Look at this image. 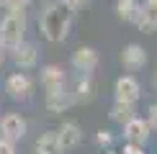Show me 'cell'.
<instances>
[{
	"mask_svg": "<svg viewBox=\"0 0 157 154\" xmlns=\"http://www.w3.org/2000/svg\"><path fill=\"white\" fill-rule=\"evenodd\" d=\"M72 16L75 13L67 5H62V0L59 3H52L41 13V18H39V28H41L44 38L47 41H64L70 28H72Z\"/></svg>",
	"mask_w": 157,
	"mask_h": 154,
	"instance_id": "1",
	"label": "cell"
},
{
	"mask_svg": "<svg viewBox=\"0 0 157 154\" xmlns=\"http://www.w3.org/2000/svg\"><path fill=\"white\" fill-rule=\"evenodd\" d=\"M26 34V10H8L0 21V46L13 51L23 44Z\"/></svg>",
	"mask_w": 157,
	"mask_h": 154,
	"instance_id": "2",
	"label": "cell"
},
{
	"mask_svg": "<svg viewBox=\"0 0 157 154\" xmlns=\"http://www.w3.org/2000/svg\"><path fill=\"white\" fill-rule=\"evenodd\" d=\"M113 98L116 103H134L142 98V85H139V80L132 75H124L116 80V85H113Z\"/></svg>",
	"mask_w": 157,
	"mask_h": 154,
	"instance_id": "3",
	"label": "cell"
},
{
	"mask_svg": "<svg viewBox=\"0 0 157 154\" xmlns=\"http://www.w3.org/2000/svg\"><path fill=\"white\" fill-rule=\"evenodd\" d=\"M26 128H29V123H26L23 116L18 113H5L3 118H0V139H8V141H21L26 136Z\"/></svg>",
	"mask_w": 157,
	"mask_h": 154,
	"instance_id": "4",
	"label": "cell"
},
{
	"mask_svg": "<svg viewBox=\"0 0 157 154\" xmlns=\"http://www.w3.org/2000/svg\"><path fill=\"white\" fill-rule=\"evenodd\" d=\"M31 90H34V82L26 72H16L5 80V93L10 95L13 100H26L31 98Z\"/></svg>",
	"mask_w": 157,
	"mask_h": 154,
	"instance_id": "5",
	"label": "cell"
},
{
	"mask_svg": "<svg viewBox=\"0 0 157 154\" xmlns=\"http://www.w3.org/2000/svg\"><path fill=\"white\" fill-rule=\"evenodd\" d=\"M149 131H152L149 121H144V118L136 116L134 121H129V123L124 126V139H126L129 144H134V146H144L149 141Z\"/></svg>",
	"mask_w": 157,
	"mask_h": 154,
	"instance_id": "6",
	"label": "cell"
},
{
	"mask_svg": "<svg viewBox=\"0 0 157 154\" xmlns=\"http://www.w3.org/2000/svg\"><path fill=\"white\" fill-rule=\"evenodd\" d=\"M121 64H124V69H129V72L144 69L147 67V51H144V46H139V44H126V46L121 49Z\"/></svg>",
	"mask_w": 157,
	"mask_h": 154,
	"instance_id": "7",
	"label": "cell"
},
{
	"mask_svg": "<svg viewBox=\"0 0 157 154\" xmlns=\"http://www.w3.org/2000/svg\"><path fill=\"white\" fill-rule=\"evenodd\" d=\"M41 85L47 93H57V90H64L67 87V75H64V69L59 64H47V67H41Z\"/></svg>",
	"mask_w": 157,
	"mask_h": 154,
	"instance_id": "8",
	"label": "cell"
},
{
	"mask_svg": "<svg viewBox=\"0 0 157 154\" xmlns=\"http://www.w3.org/2000/svg\"><path fill=\"white\" fill-rule=\"evenodd\" d=\"M70 64H72L77 72L88 75V72H93L98 67V51L93 46H77L72 51V57H70Z\"/></svg>",
	"mask_w": 157,
	"mask_h": 154,
	"instance_id": "9",
	"label": "cell"
},
{
	"mask_svg": "<svg viewBox=\"0 0 157 154\" xmlns=\"http://www.w3.org/2000/svg\"><path fill=\"white\" fill-rule=\"evenodd\" d=\"M13 62H16L21 69L36 67V62H39V49H36V44L23 41L21 46H16V49H13Z\"/></svg>",
	"mask_w": 157,
	"mask_h": 154,
	"instance_id": "10",
	"label": "cell"
},
{
	"mask_svg": "<svg viewBox=\"0 0 157 154\" xmlns=\"http://www.w3.org/2000/svg\"><path fill=\"white\" fill-rule=\"evenodd\" d=\"M57 134H59V141H62L64 152H67V149H75V146L82 141V131H80V126H77L75 121H64V123L57 128Z\"/></svg>",
	"mask_w": 157,
	"mask_h": 154,
	"instance_id": "11",
	"label": "cell"
},
{
	"mask_svg": "<svg viewBox=\"0 0 157 154\" xmlns=\"http://www.w3.org/2000/svg\"><path fill=\"white\" fill-rule=\"evenodd\" d=\"M75 103V93L72 90H57V93H47V108L52 113H62V111H67L70 105Z\"/></svg>",
	"mask_w": 157,
	"mask_h": 154,
	"instance_id": "12",
	"label": "cell"
},
{
	"mask_svg": "<svg viewBox=\"0 0 157 154\" xmlns=\"http://www.w3.org/2000/svg\"><path fill=\"white\" fill-rule=\"evenodd\" d=\"M62 152H64V146H62L57 131H47L36 139V154H62Z\"/></svg>",
	"mask_w": 157,
	"mask_h": 154,
	"instance_id": "13",
	"label": "cell"
},
{
	"mask_svg": "<svg viewBox=\"0 0 157 154\" xmlns=\"http://www.w3.org/2000/svg\"><path fill=\"white\" fill-rule=\"evenodd\" d=\"M142 8L144 5L139 0H116V16L121 21H129V23H136L142 16Z\"/></svg>",
	"mask_w": 157,
	"mask_h": 154,
	"instance_id": "14",
	"label": "cell"
},
{
	"mask_svg": "<svg viewBox=\"0 0 157 154\" xmlns=\"http://www.w3.org/2000/svg\"><path fill=\"white\" fill-rule=\"evenodd\" d=\"M111 121H116V123L126 126L129 121L136 118V108L132 105V103H113V108H111Z\"/></svg>",
	"mask_w": 157,
	"mask_h": 154,
	"instance_id": "15",
	"label": "cell"
},
{
	"mask_svg": "<svg viewBox=\"0 0 157 154\" xmlns=\"http://www.w3.org/2000/svg\"><path fill=\"white\" fill-rule=\"evenodd\" d=\"M136 26H139V31H144V34H155V31H157V8L144 5L139 21H136Z\"/></svg>",
	"mask_w": 157,
	"mask_h": 154,
	"instance_id": "16",
	"label": "cell"
},
{
	"mask_svg": "<svg viewBox=\"0 0 157 154\" xmlns=\"http://www.w3.org/2000/svg\"><path fill=\"white\" fill-rule=\"evenodd\" d=\"M90 98H93V82H90V77H88V75H82V80L77 82V87H75V100L88 103Z\"/></svg>",
	"mask_w": 157,
	"mask_h": 154,
	"instance_id": "17",
	"label": "cell"
},
{
	"mask_svg": "<svg viewBox=\"0 0 157 154\" xmlns=\"http://www.w3.org/2000/svg\"><path fill=\"white\" fill-rule=\"evenodd\" d=\"M88 3H90V0H62V5H67L72 13H75V10H80L82 5H88Z\"/></svg>",
	"mask_w": 157,
	"mask_h": 154,
	"instance_id": "18",
	"label": "cell"
},
{
	"mask_svg": "<svg viewBox=\"0 0 157 154\" xmlns=\"http://www.w3.org/2000/svg\"><path fill=\"white\" fill-rule=\"evenodd\" d=\"M147 121H149V126L157 131V103H152V105H149V111H147Z\"/></svg>",
	"mask_w": 157,
	"mask_h": 154,
	"instance_id": "19",
	"label": "cell"
},
{
	"mask_svg": "<svg viewBox=\"0 0 157 154\" xmlns=\"http://www.w3.org/2000/svg\"><path fill=\"white\" fill-rule=\"evenodd\" d=\"M26 5H29V0H8L5 8L8 10H26Z\"/></svg>",
	"mask_w": 157,
	"mask_h": 154,
	"instance_id": "20",
	"label": "cell"
},
{
	"mask_svg": "<svg viewBox=\"0 0 157 154\" xmlns=\"http://www.w3.org/2000/svg\"><path fill=\"white\" fill-rule=\"evenodd\" d=\"M0 154H16V144L8 139H0Z\"/></svg>",
	"mask_w": 157,
	"mask_h": 154,
	"instance_id": "21",
	"label": "cell"
},
{
	"mask_svg": "<svg viewBox=\"0 0 157 154\" xmlns=\"http://www.w3.org/2000/svg\"><path fill=\"white\" fill-rule=\"evenodd\" d=\"M98 144H111V134L108 131H98Z\"/></svg>",
	"mask_w": 157,
	"mask_h": 154,
	"instance_id": "22",
	"label": "cell"
},
{
	"mask_svg": "<svg viewBox=\"0 0 157 154\" xmlns=\"http://www.w3.org/2000/svg\"><path fill=\"white\" fill-rule=\"evenodd\" d=\"M124 154H139V146H134V144H129L126 149H124Z\"/></svg>",
	"mask_w": 157,
	"mask_h": 154,
	"instance_id": "23",
	"label": "cell"
},
{
	"mask_svg": "<svg viewBox=\"0 0 157 154\" xmlns=\"http://www.w3.org/2000/svg\"><path fill=\"white\" fill-rule=\"evenodd\" d=\"M3 62H5V49L0 46V67H3Z\"/></svg>",
	"mask_w": 157,
	"mask_h": 154,
	"instance_id": "24",
	"label": "cell"
},
{
	"mask_svg": "<svg viewBox=\"0 0 157 154\" xmlns=\"http://www.w3.org/2000/svg\"><path fill=\"white\" fill-rule=\"evenodd\" d=\"M144 5H149V8H157V0H144Z\"/></svg>",
	"mask_w": 157,
	"mask_h": 154,
	"instance_id": "25",
	"label": "cell"
},
{
	"mask_svg": "<svg viewBox=\"0 0 157 154\" xmlns=\"http://www.w3.org/2000/svg\"><path fill=\"white\" fill-rule=\"evenodd\" d=\"M5 3H8V0H0V5H5Z\"/></svg>",
	"mask_w": 157,
	"mask_h": 154,
	"instance_id": "26",
	"label": "cell"
},
{
	"mask_svg": "<svg viewBox=\"0 0 157 154\" xmlns=\"http://www.w3.org/2000/svg\"><path fill=\"white\" fill-rule=\"evenodd\" d=\"M155 85H157V72H155Z\"/></svg>",
	"mask_w": 157,
	"mask_h": 154,
	"instance_id": "27",
	"label": "cell"
}]
</instances>
